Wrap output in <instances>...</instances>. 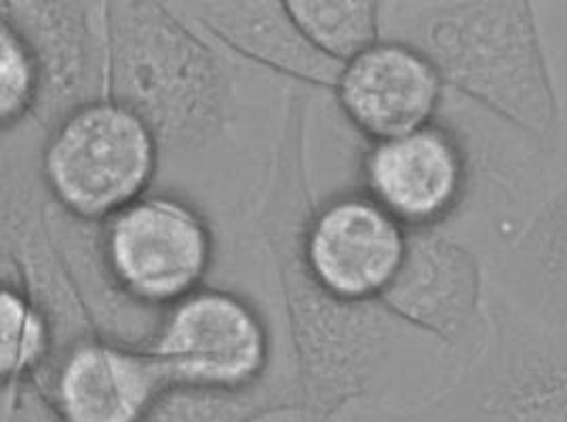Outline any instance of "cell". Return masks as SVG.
I'll use <instances>...</instances> for the list:
<instances>
[{
    "label": "cell",
    "mask_w": 567,
    "mask_h": 422,
    "mask_svg": "<svg viewBox=\"0 0 567 422\" xmlns=\"http://www.w3.org/2000/svg\"><path fill=\"white\" fill-rule=\"evenodd\" d=\"M410 43L445 85L546 142L561 104L534 2H441L415 11Z\"/></svg>",
    "instance_id": "cell-1"
},
{
    "label": "cell",
    "mask_w": 567,
    "mask_h": 422,
    "mask_svg": "<svg viewBox=\"0 0 567 422\" xmlns=\"http://www.w3.org/2000/svg\"><path fill=\"white\" fill-rule=\"evenodd\" d=\"M487 307V347L414 422H567V330Z\"/></svg>",
    "instance_id": "cell-2"
},
{
    "label": "cell",
    "mask_w": 567,
    "mask_h": 422,
    "mask_svg": "<svg viewBox=\"0 0 567 422\" xmlns=\"http://www.w3.org/2000/svg\"><path fill=\"white\" fill-rule=\"evenodd\" d=\"M112 90L154 137L203 130L218 106L212 55L158 11H123L114 23Z\"/></svg>",
    "instance_id": "cell-3"
},
{
    "label": "cell",
    "mask_w": 567,
    "mask_h": 422,
    "mask_svg": "<svg viewBox=\"0 0 567 422\" xmlns=\"http://www.w3.org/2000/svg\"><path fill=\"white\" fill-rule=\"evenodd\" d=\"M156 137L121 104H91L70 114L51 140L44 174L72 214L114 216L135 203L154 169Z\"/></svg>",
    "instance_id": "cell-4"
},
{
    "label": "cell",
    "mask_w": 567,
    "mask_h": 422,
    "mask_svg": "<svg viewBox=\"0 0 567 422\" xmlns=\"http://www.w3.org/2000/svg\"><path fill=\"white\" fill-rule=\"evenodd\" d=\"M151 356L167 387L205 393H235L260 374L266 340L258 317L240 300L203 291L175 305Z\"/></svg>",
    "instance_id": "cell-5"
},
{
    "label": "cell",
    "mask_w": 567,
    "mask_h": 422,
    "mask_svg": "<svg viewBox=\"0 0 567 422\" xmlns=\"http://www.w3.org/2000/svg\"><path fill=\"white\" fill-rule=\"evenodd\" d=\"M384 298L394 311L462 351L468 363L489 342L492 317L483 296V267L466 245L431 230L408 237L403 265Z\"/></svg>",
    "instance_id": "cell-6"
},
{
    "label": "cell",
    "mask_w": 567,
    "mask_h": 422,
    "mask_svg": "<svg viewBox=\"0 0 567 422\" xmlns=\"http://www.w3.org/2000/svg\"><path fill=\"white\" fill-rule=\"evenodd\" d=\"M368 179L380 205L417 230L450 220L480 186L475 158L458 123H431L380 142L368 158Z\"/></svg>",
    "instance_id": "cell-7"
},
{
    "label": "cell",
    "mask_w": 567,
    "mask_h": 422,
    "mask_svg": "<svg viewBox=\"0 0 567 422\" xmlns=\"http://www.w3.org/2000/svg\"><path fill=\"white\" fill-rule=\"evenodd\" d=\"M104 247L112 275L144 302L190 296L209 263L205 226L172 199L135 200L114 214Z\"/></svg>",
    "instance_id": "cell-8"
},
{
    "label": "cell",
    "mask_w": 567,
    "mask_h": 422,
    "mask_svg": "<svg viewBox=\"0 0 567 422\" xmlns=\"http://www.w3.org/2000/svg\"><path fill=\"white\" fill-rule=\"evenodd\" d=\"M564 167L517 235L492 254L489 302L511 317L567 330V135Z\"/></svg>",
    "instance_id": "cell-9"
},
{
    "label": "cell",
    "mask_w": 567,
    "mask_h": 422,
    "mask_svg": "<svg viewBox=\"0 0 567 422\" xmlns=\"http://www.w3.org/2000/svg\"><path fill=\"white\" fill-rule=\"evenodd\" d=\"M408 237L382 205L333 203L310 228L308 265L331 296L363 300L384 294L405 258Z\"/></svg>",
    "instance_id": "cell-10"
},
{
    "label": "cell",
    "mask_w": 567,
    "mask_h": 422,
    "mask_svg": "<svg viewBox=\"0 0 567 422\" xmlns=\"http://www.w3.org/2000/svg\"><path fill=\"white\" fill-rule=\"evenodd\" d=\"M340 102L373 137L393 140L433 123L445 100L435 66L405 43H380L342 70Z\"/></svg>",
    "instance_id": "cell-11"
},
{
    "label": "cell",
    "mask_w": 567,
    "mask_h": 422,
    "mask_svg": "<svg viewBox=\"0 0 567 422\" xmlns=\"http://www.w3.org/2000/svg\"><path fill=\"white\" fill-rule=\"evenodd\" d=\"M167 389L153 356L106 344H81L64 359L53 382L62 422H142Z\"/></svg>",
    "instance_id": "cell-12"
},
{
    "label": "cell",
    "mask_w": 567,
    "mask_h": 422,
    "mask_svg": "<svg viewBox=\"0 0 567 422\" xmlns=\"http://www.w3.org/2000/svg\"><path fill=\"white\" fill-rule=\"evenodd\" d=\"M230 11H214L216 23L228 41L243 51L266 60L268 64L287 68L296 74L329 81L342 76L331 58L312 45L287 11V4H228Z\"/></svg>",
    "instance_id": "cell-13"
},
{
    "label": "cell",
    "mask_w": 567,
    "mask_h": 422,
    "mask_svg": "<svg viewBox=\"0 0 567 422\" xmlns=\"http://www.w3.org/2000/svg\"><path fill=\"white\" fill-rule=\"evenodd\" d=\"M287 11L306 39L333 62H352L375 45V11L365 0H293Z\"/></svg>",
    "instance_id": "cell-14"
},
{
    "label": "cell",
    "mask_w": 567,
    "mask_h": 422,
    "mask_svg": "<svg viewBox=\"0 0 567 422\" xmlns=\"http://www.w3.org/2000/svg\"><path fill=\"white\" fill-rule=\"evenodd\" d=\"M47 330L41 312L13 289L0 298V363L2 377H22L44 353Z\"/></svg>",
    "instance_id": "cell-15"
},
{
    "label": "cell",
    "mask_w": 567,
    "mask_h": 422,
    "mask_svg": "<svg viewBox=\"0 0 567 422\" xmlns=\"http://www.w3.org/2000/svg\"><path fill=\"white\" fill-rule=\"evenodd\" d=\"M41 81L39 64L22 34L9 23L0 34V111L2 121L20 119L37 95Z\"/></svg>",
    "instance_id": "cell-16"
},
{
    "label": "cell",
    "mask_w": 567,
    "mask_h": 422,
    "mask_svg": "<svg viewBox=\"0 0 567 422\" xmlns=\"http://www.w3.org/2000/svg\"><path fill=\"white\" fill-rule=\"evenodd\" d=\"M534 7L561 104V130L567 132V2H534Z\"/></svg>",
    "instance_id": "cell-17"
}]
</instances>
